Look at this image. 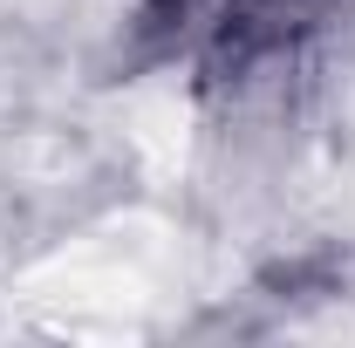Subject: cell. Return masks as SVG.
I'll return each instance as SVG.
<instances>
[{
  "label": "cell",
  "instance_id": "obj_1",
  "mask_svg": "<svg viewBox=\"0 0 355 348\" xmlns=\"http://www.w3.org/2000/svg\"><path fill=\"white\" fill-rule=\"evenodd\" d=\"M335 0H144V28L205 76H246L308 42Z\"/></svg>",
  "mask_w": 355,
  "mask_h": 348
}]
</instances>
